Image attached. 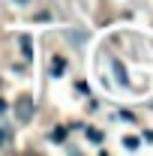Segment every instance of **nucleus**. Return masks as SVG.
<instances>
[{
    "label": "nucleus",
    "instance_id": "nucleus-1",
    "mask_svg": "<svg viewBox=\"0 0 153 156\" xmlns=\"http://www.w3.org/2000/svg\"><path fill=\"white\" fill-rule=\"evenodd\" d=\"M15 114H18L24 123L33 117V96H30V93H18V99H15Z\"/></svg>",
    "mask_w": 153,
    "mask_h": 156
},
{
    "label": "nucleus",
    "instance_id": "nucleus-2",
    "mask_svg": "<svg viewBox=\"0 0 153 156\" xmlns=\"http://www.w3.org/2000/svg\"><path fill=\"white\" fill-rule=\"evenodd\" d=\"M63 69H66V60H63V57L51 60V75H63Z\"/></svg>",
    "mask_w": 153,
    "mask_h": 156
},
{
    "label": "nucleus",
    "instance_id": "nucleus-3",
    "mask_svg": "<svg viewBox=\"0 0 153 156\" xmlns=\"http://www.w3.org/2000/svg\"><path fill=\"white\" fill-rule=\"evenodd\" d=\"M21 54L30 60L33 57V48H30V36H21Z\"/></svg>",
    "mask_w": 153,
    "mask_h": 156
},
{
    "label": "nucleus",
    "instance_id": "nucleus-4",
    "mask_svg": "<svg viewBox=\"0 0 153 156\" xmlns=\"http://www.w3.org/2000/svg\"><path fill=\"white\" fill-rule=\"evenodd\" d=\"M9 138H12V129H9V126H0V150L9 144Z\"/></svg>",
    "mask_w": 153,
    "mask_h": 156
},
{
    "label": "nucleus",
    "instance_id": "nucleus-5",
    "mask_svg": "<svg viewBox=\"0 0 153 156\" xmlns=\"http://www.w3.org/2000/svg\"><path fill=\"white\" fill-rule=\"evenodd\" d=\"M123 144H126V150H135V147H138V138H135V135H126V138H123Z\"/></svg>",
    "mask_w": 153,
    "mask_h": 156
},
{
    "label": "nucleus",
    "instance_id": "nucleus-6",
    "mask_svg": "<svg viewBox=\"0 0 153 156\" xmlns=\"http://www.w3.org/2000/svg\"><path fill=\"white\" fill-rule=\"evenodd\" d=\"M114 75H117V81H123V84H126V72H123V66H120V63H114Z\"/></svg>",
    "mask_w": 153,
    "mask_h": 156
},
{
    "label": "nucleus",
    "instance_id": "nucleus-7",
    "mask_svg": "<svg viewBox=\"0 0 153 156\" xmlns=\"http://www.w3.org/2000/svg\"><path fill=\"white\" fill-rule=\"evenodd\" d=\"M87 138H90V141H102V132H99V129H87Z\"/></svg>",
    "mask_w": 153,
    "mask_h": 156
},
{
    "label": "nucleus",
    "instance_id": "nucleus-8",
    "mask_svg": "<svg viewBox=\"0 0 153 156\" xmlns=\"http://www.w3.org/2000/svg\"><path fill=\"white\" fill-rule=\"evenodd\" d=\"M15 3H27V0H15Z\"/></svg>",
    "mask_w": 153,
    "mask_h": 156
}]
</instances>
